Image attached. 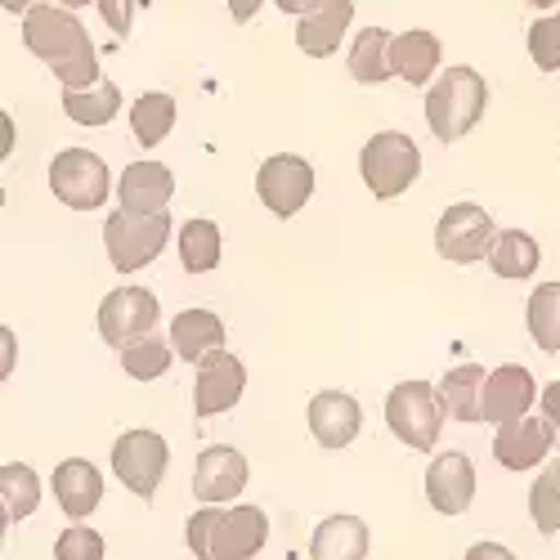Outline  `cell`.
Segmentation results:
<instances>
[{"label": "cell", "mask_w": 560, "mask_h": 560, "mask_svg": "<svg viewBox=\"0 0 560 560\" xmlns=\"http://www.w3.org/2000/svg\"><path fill=\"white\" fill-rule=\"evenodd\" d=\"M23 40L40 63H50V72L63 81V90H85V85L104 81L95 45H90V36H85V27L72 10L32 5L23 14Z\"/></svg>", "instance_id": "cell-1"}, {"label": "cell", "mask_w": 560, "mask_h": 560, "mask_svg": "<svg viewBox=\"0 0 560 560\" xmlns=\"http://www.w3.org/2000/svg\"><path fill=\"white\" fill-rule=\"evenodd\" d=\"M184 534L198 560H252L269 542V516L265 506H198Z\"/></svg>", "instance_id": "cell-2"}, {"label": "cell", "mask_w": 560, "mask_h": 560, "mask_svg": "<svg viewBox=\"0 0 560 560\" xmlns=\"http://www.w3.org/2000/svg\"><path fill=\"white\" fill-rule=\"evenodd\" d=\"M489 108V85L476 68H448L431 90H427V126L440 144H457L466 139Z\"/></svg>", "instance_id": "cell-3"}, {"label": "cell", "mask_w": 560, "mask_h": 560, "mask_svg": "<svg viewBox=\"0 0 560 560\" xmlns=\"http://www.w3.org/2000/svg\"><path fill=\"white\" fill-rule=\"evenodd\" d=\"M359 175L372 198L390 202L422 175V149H417L404 130H377L359 153Z\"/></svg>", "instance_id": "cell-4"}, {"label": "cell", "mask_w": 560, "mask_h": 560, "mask_svg": "<svg viewBox=\"0 0 560 560\" xmlns=\"http://www.w3.org/2000/svg\"><path fill=\"white\" fill-rule=\"evenodd\" d=\"M386 427L395 431L399 444L431 453L444 427V404H440V386L431 382H399L386 399Z\"/></svg>", "instance_id": "cell-5"}, {"label": "cell", "mask_w": 560, "mask_h": 560, "mask_svg": "<svg viewBox=\"0 0 560 560\" xmlns=\"http://www.w3.org/2000/svg\"><path fill=\"white\" fill-rule=\"evenodd\" d=\"M171 238V215L158 211V215H135V211H113L108 224H104V247L113 256V269L121 273H135L162 256Z\"/></svg>", "instance_id": "cell-6"}, {"label": "cell", "mask_w": 560, "mask_h": 560, "mask_svg": "<svg viewBox=\"0 0 560 560\" xmlns=\"http://www.w3.org/2000/svg\"><path fill=\"white\" fill-rule=\"evenodd\" d=\"M50 189L72 211H100L113 194V175L100 153L90 149H63L50 162Z\"/></svg>", "instance_id": "cell-7"}, {"label": "cell", "mask_w": 560, "mask_h": 560, "mask_svg": "<svg viewBox=\"0 0 560 560\" xmlns=\"http://www.w3.org/2000/svg\"><path fill=\"white\" fill-rule=\"evenodd\" d=\"M498 238L493 215L476 202H453L435 224V252L453 265H476L489 260V247Z\"/></svg>", "instance_id": "cell-8"}, {"label": "cell", "mask_w": 560, "mask_h": 560, "mask_svg": "<svg viewBox=\"0 0 560 560\" xmlns=\"http://www.w3.org/2000/svg\"><path fill=\"white\" fill-rule=\"evenodd\" d=\"M166 462H171V448H166V440L158 431H126L113 444V471H117V480L135 498H144V502L158 493V485L166 476Z\"/></svg>", "instance_id": "cell-9"}, {"label": "cell", "mask_w": 560, "mask_h": 560, "mask_svg": "<svg viewBox=\"0 0 560 560\" xmlns=\"http://www.w3.org/2000/svg\"><path fill=\"white\" fill-rule=\"evenodd\" d=\"M256 194L269 207V215L292 220L310 198H314V166L296 153H273L256 171Z\"/></svg>", "instance_id": "cell-10"}, {"label": "cell", "mask_w": 560, "mask_h": 560, "mask_svg": "<svg viewBox=\"0 0 560 560\" xmlns=\"http://www.w3.org/2000/svg\"><path fill=\"white\" fill-rule=\"evenodd\" d=\"M158 296L149 288H121V292H108L104 305H100V337L117 350H126L130 341L139 337H153L158 328Z\"/></svg>", "instance_id": "cell-11"}, {"label": "cell", "mask_w": 560, "mask_h": 560, "mask_svg": "<svg viewBox=\"0 0 560 560\" xmlns=\"http://www.w3.org/2000/svg\"><path fill=\"white\" fill-rule=\"evenodd\" d=\"M247 390V368L238 354L229 350H215L198 363V377H194V412L198 417H220L229 412L233 404L243 399Z\"/></svg>", "instance_id": "cell-12"}, {"label": "cell", "mask_w": 560, "mask_h": 560, "mask_svg": "<svg viewBox=\"0 0 560 560\" xmlns=\"http://www.w3.org/2000/svg\"><path fill=\"white\" fill-rule=\"evenodd\" d=\"M247 489V457L229 444H211L198 453L194 462V498L202 506H220V502H233Z\"/></svg>", "instance_id": "cell-13"}, {"label": "cell", "mask_w": 560, "mask_h": 560, "mask_svg": "<svg viewBox=\"0 0 560 560\" xmlns=\"http://www.w3.org/2000/svg\"><path fill=\"white\" fill-rule=\"evenodd\" d=\"M534 404H538L534 372L521 368V363H506V368L489 372V386H485V417H480V422H489V427L521 422V417H529Z\"/></svg>", "instance_id": "cell-14"}, {"label": "cell", "mask_w": 560, "mask_h": 560, "mask_svg": "<svg viewBox=\"0 0 560 560\" xmlns=\"http://www.w3.org/2000/svg\"><path fill=\"white\" fill-rule=\"evenodd\" d=\"M427 498L440 516H462L476 498V466L466 453H440L427 466Z\"/></svg>", "instance_id": "cell-15"}, {"label": "cell", "mask_w": 560, "mask_h": 560, "mask_svg": "<svg viewBox=\"0 0 560 560\" xmlns=\"http://www.w3.org/2000/svg\"><path fill=\"white\" fill-rule=\"evenodd\" d=\"M363 427V408L346 390H318L310 399V431L323 448H350Z\"/></svg>", "instance_id": "cell-16"}, {"label": "cell", "mask_w": 560, "mask_h": 560, "mask_svg": "<svg viewBox=\"0 0 560 560\" xmlns=\"http://www.w3.org/2000/svg\"><path fill=\"white\" fill-rule=\"evenodd\" d=\"M50 489H55V502H59V511L68 521H85L90 511L104 502V476H100V466L90 457L59 462L55 476H50Z\"/></svg>", "instance_id": "cell-17"}, {"label": "cell", "mask_w": 560, "mask_h": 560, "mask_svg": "<svg viewBox=\"0 0 560 560\" xmlns=\"http://www.w3.org/2000/svg\"><path fill=\"white\" fill-rule=\"evenodd\" d=\"M551 448L556 444H551V431L542 417H521V422L498 427V435H493V457L506 471H534V466L547 462Z\"/></svg>", "instance_id": "cell-18"}, {"label": "cell", "mask_w": 560, "mask_h": 560, "mask_svg": "<svg viewBox=\"0 0 560 560\" xmlns=\"http://www.w3.org/2000/svg\"><path fill=\"white\" fill-rule=\"evenodd\" d=\"M175 194V175L162 166V162H130L117 179V198H121V211H135V215H158L166 211Z\"/></svg>", "instance_id": "cell-19"}, {"label": "cell", "mask_w": 560, "mask_h": 560, "mask_svg": "<svg viewBox=\"0 0 560 560\" xmlns=\"http://www.w3.org/2000/svg\"><path fill=\"white\" fill-rule=\"evenodd\" d=\"M171 346H175V354L184 363L198 368L207 354L224 350V323H220V314H211V310H184V314H175L171 318Z\"/></svg>", "instance_id": "cell-20"}, {"label": "cell", "mask_w": 560, "mask_h": 560, "mask_svg": "<svg viewBox=\"0 0 560 560\" xmlns=\"http://www.w3.org/2000/svg\"><path fill=\"white\" fill-rule=\"evenodd\" d=\"M485 368L480 363H457L444 372L440 382V404H444V417H453V422H480L485 417Z\"/></svg>", "instance_id": "cell-21"}, {"label": "cell", "mask_w": 560, "mask_h": 560, "mask_svg": "<svg viewBox=\"0 0 560 560\" xmlns=\"http://www.w3.org/2000/svg\"><path fill=\"white\" fill-rule=\"evenodd\" d=\"M350 19H354V0H328L318 14L296 23V45L310 59H328L341 50V36H346Z\"/></svg>", "instance_id": "cell-22"}, {"label": "cell", "mask_w": 560, "mask_h": 560, "mask_svg": "<svg viewBox=\"0 0 560 560\" xmlns=\"http://www.w3.org/2000/svg\"><path fill=\"white\" fill-rule=\"evenodd\" d=\"M368 525L359 516H328L310 538V560H363Z\"/></svg>", "instance_id": "cell-23"}, {"label": "cell", "mask_w": 560, "mask_h": 560, "mask_svg": "<svg viewBox=\"0 0 560 560\" xmlns=\"http://www.w3.org/2000/svg\"><path fill=\"white\" fill-rule=\"evenodd\" d=\"M390 63H395V77H404L408 85H427L435 77V68H440V40H435V32L412 27V32L395 36Z\"/></svg>", "instance_id": "cell-24"}, {"label": "cell", "mask_w": 560, "mask_h": 560, "mask_svg": "<svg viewBox=\"0 0 560 560\" xmlns=\"http://www.w3.org/2000/svg\"><path fill=\"white\" fill-rule=\"evenodd\" d=\"M538 265H542V252L521 229H502L493 238V247H489V269L498 278H516V283H525V278L538 273Z\"/></svg>", "instance_id": "cell-25"}, {"label": "cell", "mask_w": 560, "mask_h": 560, "mask_svg": "<svg viewBox=\"0 0 560 560\" xmlns=\"http://www.w3.org/2000/svg\"><path fill=\"white\" fill-rule=\"evenodd\" d=\"M390 45H395V36L386 32V27H363L359 36H354V45H350V77L354 81H363V85H382L390 72H395V63H390Z\"/></svg>", "instance_id": "cell-26"}, {"label": "cell", "mask_w": 560, "mask_h": 560, "mask_svg": "<svg viewBox=\"0 0 560 560\" xmlns=\"http://www.w3.org/2000/svg\"><path fill=\"white\" fill-rule=\"evenodd\" d=\"M63 113L77 126H108L121 113V90L113 81H95L85 90H63Z\"/></svg>", "instance_id": "cell-27"}, {"label": "cell", "mask_w": 560, "mask_h": 560, "mask_svg": "<svg viewBox=\"0 0 560 560\" xmlns=\"http://www.w3.org/2000/svg\"><path fill=\"white\" fill-rule=\"evenodd\" d=\"M130 130L139 139V149H158L162 139L175 130V100L153 90V95H139L130 104Z\"/></svg>", "instance_id": "cell-28"}, {"label": "cell", "mask_w": 560, "mask_h": 560, "mask_svg": "<svg viewBox=\"0 0 560 560\" xmlns=\"http://www.w3.org/2000/svg\"><path fill=\"white\" fill-rule=\"evenodd\" d=\"M525 323H529V337L538 350L560 354V283H542L529 292Z\"/></svg>", "instance_id": "cell-29"}, {"label": "cell", "mask_w": 560, "mask_h": 560, "mask_svg": "<svg viewBox=\"0 0 560 560\" xmlns=\"http://www.w3.org/2000/svg\"><path fill=\"white\" fill-rule=\"evenodd\" d=\"M0 502H5V521L10 525L32 516L36 502H40V480H36L32 466H23V462L0 466Z\"/></svg>", "instance_id": "cell-30"}, {"label": "cell", "mask_w": 560, "mask_h": 560, "mask_svg": "<svg viewBox=\"0 0 560 560\" xmlns=\"http://www.w3.org/2000/svg\"><path fill=\"white\" fill-rule=\"evenodd\" d=\"M179 260L189 273H211L220 265V229L215 220H189L179 229Z\"/></svg>", "instance_id": "cell-31"}, {"label": "cell", "mask_w": 560, "mask_h": 560, "mask_svg": "<svg viewBox=\"0 0 560 560\" xmlns=\"http://www.w3.org/2000/svg\"><path fill=\"white\" fill-rule=\"evenodd\" d=\"M171 359H175V346L162 341L158 332H153V337H139V341H130V346L121 350V368H126V377H135V382H158V377H166Z\"/></svg>", "instance_id": "cell-32"}, {"label": "cell", "mask_w": 560, "mask_h": 560, "mask_svg": "<svg viewBox=\"0 0 560 560\" xmlns=\"http://www.w3.org/2000/svg\"><path fill=\"white\" fill-rule=\"evenodd\" d=\"M529 516H534L542 538H551L560 529V457L534 480V489H529Z\"/></svg>", "instance_id": "cell-33"}, {"label": "cell", "mask_w": 560, "mask_h": 560, "mask_svg": "<svg viewBox=\"0 0 560 560\" xmlns=\"http://www.w3.org/2000/svg\"><path fill=\"white\" fill-rule=\"evenodd\" d=\"M529 59L538 72H560V14H542L529 27Z\"/></svg>", "instance_id": "cell-34"}, {"label": "cell", "mask_w": 560, "mask_h": 560, "mask_svg": "<svg viewBox=\"0 0 560 560\" xmlns=\"http://www.w3.org/2000/svg\"><path fill=\"white\" fill-rule=\"evenodd\" d=\"M55 560H104V538L90 525H72L55 538Z\"/></svg>", "instance_id": "cell-35"}, {"label": "cell", "mask_w": 560, "mask_h": 560, "mask_svg": "<svg viewBox=\"0 0 560 560\" xmlns=\"http://www.w3.org/2000/svg\"><path fill=\"white\" fill-rule=\"evenodd\" d=\"M144 5V0H100V14H104V23L126 40L130 36V27H135V10Z\"/></svg>", "instance_id": "cell-36"}, {"label": "cell", "mask_w": 560, "mask_h": 560, "mask_svg": "<svg viewBox=\"0 0 560 560\" xmlns=\"http://www.w3.org/2000/svg\"><path fill=\"white\" fill-rule=\"evenodd\" d=\"M538 404H542V422H547V431H551V444L560 448V382H551V386L538 395Z\"/></svg>", "instance_id": "cell-37"}, {"label": "cell", "mask_w": 560, "mask_h": 560, "mask_svg": "<svg viewBox=\"0 0 560 560\" xmlns=\"http://www.w3.org/2000/svg\"><path fill=\"white\" fill-rule=\"evenodd\" d=\"M278 10L283 14H296V19H310V14H318L323 5H328V0H273Z\"/></svg>", "instance_id": "cell-38"}, {"label": "cell", "mask_w": 560, "mask_h": 560, "mask_svg": "<svg viewBox=\"0 0 560 560\" xmlns=\"http://www.w3.org/2000/svg\"><path fill=\"white\" fill-rule=\"evenodd\" d=\"M466 560H516V556H511L502 542H476L471 551H466Z\"/></svg>", "instance_id": "cell-39"}, {"label": "cell", "mask_w": 560, "mask_h": 560, "mask_svg": "<svg viewBox=\"0 0 560 560\" xmlns=\"http://www.w3.org/2000/svg\"><path fill=\"white\" fill-rule=\"evenodd\" d=\"M260 5L265 0H229V14H233V23H252Z\"/></svg>", "instance_id": "cell-40"}, {"label": "cell", "mask_w": 560, "mask_h": 560, "mask_svg": "<svg viewBox=\"0 0 560 560\" xmlns=\"http://www.w3.org/2000/svg\"><path fill=\"white\" fill-rule=\"evenodd\" d=\"M0 5H5L10 14H27V10L36 5V0H0Z\"/></svg>", "instance_id": "cell-41"}, {"label": "cell", "mask_w": 560, "mask_h": 560, "mask_svg": "<svg viewBox=\"0 0 560 560\" xmlns=\"http://www.w3.org/2000/svg\"><path fill=\"white\" fill-rule=\"evenodd\" d=\"M55 5H63V10H77V5H90V0H55Z\"/></svg>", "instance_id": "cell-42"}, {"label": "cell", "mask_w": 560, "mask_h": 560, "mask_svg": "<svg viewBox=\"0 0 560 560\" xmlns=\"http://www.w3.org/2000/svg\"><path fill=\"white\" fill-rule=\"evenodd\" d=\"M529 5H538V10H547V5H560V0H529Z\"/></svg>", "instance_id": "cell-43"}]
</instances>
